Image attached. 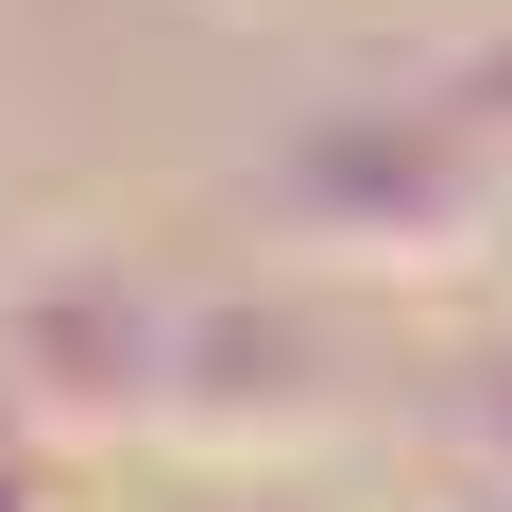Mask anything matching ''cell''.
<instances>
[{"label": "cell", "instance_id": "3", "mask_svg": "<svg viewBox=\"0 0 512 512\" xmlns=\"http://www.w3.org/2000/svg\"><path fill=\"white\" fill-rule=\"evenodd\" d=\"M171 308H188V291L120 274V256H69V274L0 291V393H18L52 444L154 427V410H171Z\"/></svg>", "mask_w": 512, "mask_h": 512}, {"label": "cell", "instance_id": "5", "mask_svg": "<svg viewBox=\"0 0 512 512\" xmlns=\"http://www.w3.org/2000/svg\"><path fill=\"white\" fill-rule=\"evenodd\" d=\"M256 512H291V495H256Z\"/></svg>", "mask_w": 512, "mask_h": 512}, {"label": "cell", "instance_id": "2", "mask_svg": "<svg viewBox=\"0 0 512 512\" xmlns=\"http://www.w3.org/2000/svg\"><path fill=\"white\" fill-rule=\"evenodd\" d=\"M359 393H342V325L308 308V291H188L171 308V444H205V461H291L308 427H342Z\"/></svg>", "mask_w": 512, "mask_h": 512}, {"label": "cell", "instance_id": "4", "mask_svg": "<svg viewBox=\"0 0 512 512\" xmlns=\"http://www.w3.org/2000/svg\"><path fill=\"white\" fill-rule=\"evenodd\" d=\"M0 512H52V427L0 393Z\"/></svg>", "mask_w": 512, "mask_h": 512}, {"label": "cell", "instance_id": "1", "mask_svg": "<svg viewBox=\"0 0 512 512\" xmlns=\"http://www.w3.org/2000/svg\"><path fill=\"white\" fill-rule=\"evenodd\" d=\"M274 222L342 274H461L512 239V35L444 52L427 86H376L274 154Z\"/></svg>", "mask_w": 512, "mask_h": 512}]
</instances>
